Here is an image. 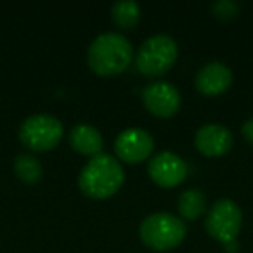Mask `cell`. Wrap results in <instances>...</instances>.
<instances>
[{"mask_svg": "<svg viewBox=\"0 0 253 253\" xmlns=\"http://www.w3.org/2000/svg\"><path fill=\"white\" fill-rule=\"evenodd\" d=\"M134 59L132 43L120 33H102L90 43L87 50V63L99 77L120 75Z\"/></svg>", "mask_w": 253, "mask_h": 253, "instance_id": "obj_1", "label": "cell"}, {"mask_svg": "<svg viewBox=\"0 0 253 253\" xmlns=\"http://www.w3.org/2000/svg\"><path fill=\"white\" fill-rule=\"evenodd\" d=\"M125 180L123 167L109 155H101L90 158L78 177V186L85 196L92 200H106L113 196L122 187Z\"/></svg>", "mask_w": 253, "mask_h": 253, "instance_id": "obj_2", "label": "cell"}, {"mask_svg": "<svg viewBox=\"0 0 253 253\" xmlns=\"http://www.w3.org/2000/svg\"><path fill=\"white\" fill-rule=\"evenodd\" d=\"M186 232L187 227L182 218L165 211L146 217L139 227L141 241L156 252H169L177 248L186 238Z\"/></svg>", "mask_w": 253, "mask_h": 253, "instance_id": "obj_3", "label": "cell"}, {"mask_svg": "<svg viewBox=\"0 0 253 253\" xmlns=\"http://www.w3.org/2000/svg\"><path fill=\"white\" fill-rule=\"evenodd\" d=\"M179 47L169 35H155L148 39L137 50L135 66L144 77L156 78L165 75L175 64Z\"/></svg>", "mask_w": 253, "mask_h": 253, "instance_id": "obj_4", "label": "cell"}, {"mask_svg": "<svg viewBox=\"0 0 253 253\" xmlns=\"http://www.w3.org/2000/svg\"><path fill=\"white\" fill-rule=\"evenodd\" d=\"M63 139V123L50 115H33L19 126V141L30 151H50Z\"/></svg>", "mask_w": 253, "mask_h": 253, "instance_id": "obj_5", "label": "cell"}, {"mask_svg": "<svg viewBox=\"0 0 253 253\" xmlns=\"http://www.w3.org/2000/svg\"><path fill=\"white\" fill-rule=\"evenodd\" d=\"M243 213L241 208L232 200H218L211 205L210 211L207 215V227L208 234L213 239L220 241L222 245L236 241V236L241 231Z\"/></svg>", "mask_w": 253, "mask_h": 253, "instance_id": "obj_6", "label": "cell"}, {"mask_svg": "<svg viewBox=\"0 0 253 253\" xmlns=\"http://www.w3.org/2000/svg\"><path fill=\"white\" fill-rule=\"evenodd\" d=\"M155 149V139L142 128H126L116 137L115 153L125 163H141Z\"/></svg>", "mask_w": 253, "mask_h": 253, "instance_id": "obj_7", "label": "cell"}, {"mask_svg": "<svg viewBox=\"0 0 253 253\" xmlns=\"http://www.w3.org/2000/svg\"><path fill=\"white\" fill-rule=\"evenodd\" d=\"M142 102L151 115L170 118L180 108V94L169 82H155L142 90Z\"/></svg>", "mask_w": 253, "mask_h": 253, "instance_id": "obj_8", "label": "cell"}, {"mask_svg": "<svg viewBox=\"0 0 253 253\" xmlns=\"http://www.w3.org/2000/svg\"><path fill=\"white\" fill-rule=\"evenodd\" d=\"M148 173L155 184L160 187H175L184 182L187 177V165L177 155L170 151L158 153L155 158L149 162Z\"/></svg>", "mask_w": 253, "mask_h": 253, "instance_id": "obj_9", "label": "cell"}, {"mask_svg": "<svg viewBox=\"0 0 253 253\" xmlns=\"http://www.w3.org/2000/svg\"><path fill=\"white\" fill-rule=\"evenodd\" d=\"M232 142L234 139L231 130L220 123H207L196 132V137H194L198 151L210 158L227 155L232 148Z\"/></svg>", "mask_w": 253, "mask_h": 253, "instance_id": "obj_10", "label": "cell"}, {"mask_svg": "<svg viewBox=\"0 0 253 253\" xmlns=\"http://www.w3.org/2000/svg\"><path fill=\"white\" fill-rule=\"evenodd\" d=\"M232 71L229 66L222 63H208L196 73L194 85L198 92L203 95H220L231 87Z\"/></svg>", "mask_w": 253, "mask_h": 253, "instance_id": "obj_11", "label": "cell"}, {"mask_svg": "<svg viewBox=\"0 0 253 253\" xmlns=\"http://www.w3.org/2000/svg\"><path fill=\"white\" fill-rule=\"evenodd\" d=\"M70 146L80 155L94 158V156L101 155L104 141H102L101 132L95 126L88 125V123H78L70 132Z\"/></svg>", "mask_w": 253, "mask_h": 253, "instance_id": "obj_12", "label": "cell"}, {"mask_svg": "<svg viewBox=\"0 0 253 253\" xmlns=\"http://www.w3.org/2000/svg\"><path fill=\"white\" fill-rule=\"evenodd\" d=\"M111 18L122 30H132L141 19V7L134 0H120L113 4Z\"/></svg>", "mask_w": 253, "mask_h": 253, "instance_id": "obj_13", "label": "cell"}, {"mask_svg": "<svg viewBox=\"0 0 253 253\" xmlns=\"http://www.w3.org/2000/svg\"><path fill=\"white\" fill-rule=\"evenodd\" d=\"M207 210V198L200 189H187L179 196V213L186 220H196Z\"/></svg>", "mask_w": 253, "mask_h": 253, "instance_id": "obj_14", "label": "cell"}, {"mask_svg": "<svg viewBox=\"0 0 253 253\" xmlns=\"http://www.w3.org/2000/svg\"><path fill=\"white\" fill-rule=\"evenodd\" d=\"M14 172L25 184H37L43 175L42 163L33 155H19L14 160Z\"/></svg>", "mask_w": 253, "mask_h": 253, "instance_id": "obj_15", "label": "cell"}, {"mask_svg": "<svg viewBox=\"0 0 253 253\" xmlns=\"http://www.w3.org/2000/svg\"><path fill=\"white\" fill-rule=\"evenodd\" d=\"M211 12H213L215 18L227 21V19H232V18H236V16H238L239 5L236 4V2H232V0H220V2L213 4Z\"/></svg>", "mask_w": 253, "mask_h": 253, "instance_id": "obj_16", "label": "cell"}, {"mask_svg": "<svg viewBox=\"0 0 253 253\" xmlns=\"http://www.w3.org/2000/svg\"><path fill=\"white\" fill-rule=\"evenodd\" d=\"M241 132H243V135H245L246 142H250V144L253 146V118L246 120V122L243 123Z\"/></svg>", "mask_w": 253, "mask_h": 253, "instance_id": "obj_17", "label": "cell"}]
</instances>
